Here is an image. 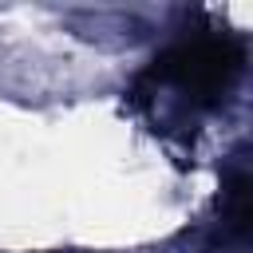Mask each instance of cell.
<instances>
[{"instance_id":"cell-1","label":"cell","mask_w":253,"mask_h":253,"mask_svg":"<svg viewBox=\"0 0 253 253\" xmlns=\"http://www.w3.org/2000/svg\"><path fill=\"white\" fill-rule=\"evenodd\" d=\"M245 71L249 40L217 20H194L138 67L126 95L154 130L190 138L233 99Z\"/></svg>"},{"instance_id":"cell-2","label":"cell","mask_w":253,"mask_h":253,"mask_svg":"<svg viewBox=\"0 0 253 253\" xmlns=\"http://www.w3.org/2000/svg\"><path fill=\"white\" fill-rule=\"evenodd\" d=\"M202 253H253V162H229L217 206L198 237Z\"/></svg>"}]
</instances>
